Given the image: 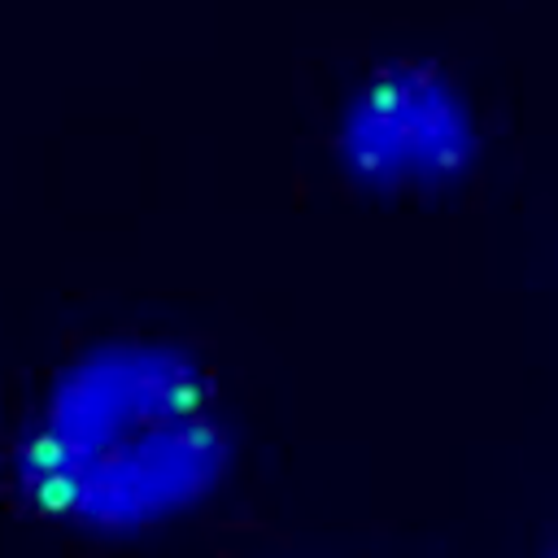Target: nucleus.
Returning <instances> with one entry per match:
<instances>
[{
	"instance_id": "obj_1",
	"label": "nucleus",
	"mask_w": 558,
	"mask_h": 558,
	"mask_svg": "<svg viewBox=\"0 0 558 558\" xmlns=\"http://www.w3.org/2000/svg\"><path fill=\"white\" fill-rule=\"evenodd\" d=\"M209 371L179 344L109 336L44 384L13 440L22 501L92 541H144L201 514L231 475Z\"/></svg>"
},
{
	"instance_id": "obj_2",
	"label": "nucleus",
	"mask_w": 558,
	"mask_h": 558,
	"mask_svg": "<svg viewBox=\"0 0 558 558\" xmlns=\"http://www.w3.org/2000/svg\"><path fill=\"white\" fill-rule=\"evenodd\" d=\"M344 166L384 192L449 183L471 153L466 100L427 70L379 74L344 113Z\"/></svg>"
}]
</instances>
